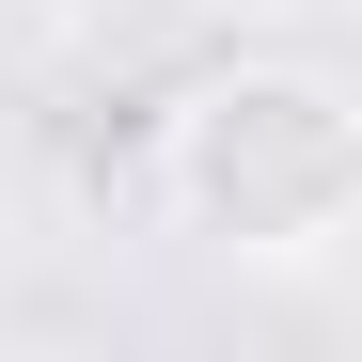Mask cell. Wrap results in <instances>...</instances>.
<instances>
[{
	"mask_svg": "<svg viewBox=\"0 0 362 362\" xmlns=\"http://www.w3.org/2000/svg\"><path fill=\"white\" fill-rule=\"evenodd\" d=\"M158 205L236 268H331L362 221V110L331 64H221L158 127Z\"/></svg>",
	"mask_w": 362,
	"mask_h": 362,
	"instance_id": "obj_1",
	"label": "cell"
}]
</instances>
